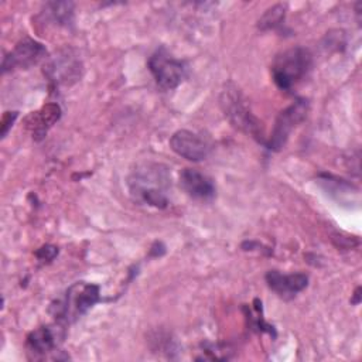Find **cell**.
Returning <instances> with one entry per match:
<instances>
[{
    "mask_svg": "<svg viewBox=\"0 0 362 362\" xmlns=\"http://www.w3.org/2000/svg\"><path fill=\"white\" fill-rule=\"evenodd\" d=\"M59 117H61V107L57 103H47L38 112L31 113L25 122H27V127L33 133V137L42 139L47 130L55 122H58Z\"/></svg>",
    "mask_w": 362,
    "mask_h": 362,
    "instance_id": "cell-12",
    "label": "cell"
},
{
    "mask_svg": "<svg viewBox=\"0 0 362 362\" xmlns=\"http://www.w3.org/2000/svg\"><path fill=\"white\" fill-rule=\"evenodd\" d=\"M171 150L189 161L205 160L211 151L209 143L197 133L189 130H178L170 139Z\"/></svg>",
    "mask_w": 362,
    "mask_h": 362,
    "instance_id": "cell-9",
    "label": "cell"
},
{
    "mask_svg": "<svg viewBox=\"0 0 362 362\" xmlns=\"http://www.w3.org/2000/svg\"><path fill=\"white\" fill-rule=\"evenodd\" d=\"M82 62L72 48L58 52L45 66V74L55 85H72L82 76Z\"/></svg>",
    "mask_w": 362,
    "mask_h": 362,
    "instance_id": "cell-7",
    "label": "cell"
},
{
    "mask_svg": "<svg viewBox=\"0 0 362 362\" xmlns=\"http://www.w3.org/2000/svg\"><path fill=\"white\" fill-rule=\"evenodd\" d=\"M25 345L28 355L34 359H40L55 349L57 335L49 327H41L28 334Z\"/></svg>",
    "mask_w": 362,
    "mask_h": 362,
    "instance_id": "cell-13",
    "label": "cell"
},
{
    "mask_svg": "<svg viewBox=\"0 0 362 362\" xmlns=\"http://www.w3.org/2000/svg\"><path fill=\"white\" fill-rule=\"evenodd\" d=\"M221 106L229 122L239 130L264 143L262 123L255 117L246 105L242 92L233 83H228L221 93Z\"/></svg>",
    "mask_w": 362,
    "mask_h": 362,
    "instance_id": "cell-3",
    "label": "cell"
},
{
    "mask_svg": "<svg viewBox=\"0 0 362 362\" xmlns=\"http://www.w3.org/2000/svg\"><path fill=\"white\" fill-rule=\"evenodd\" d=\"M284 11L286 7L283 4H276L273 7H270L259 20V28L262 30H270L274 28L276 25H279L281 23V20L284 18Z\"/></svg>",
    "mask_w": 362,
    "mask_h": 362,
    "instance_id": "cell-15",
    "label": "cell"
},
{
    "mask_svg": "<svg viewBox=\"0 0 362 362\" xmlns=\"http://www.w3.org/2000/svg\"><path fill=\"white\" fill-rule=\"evenodd\" d=\"M170 185L167 167L156 163H144L133 170L129 178V187L133 195L144 204L163 209L168 205L165 191Z\"/></svg>",
    "mask_w": 362,
    "mask_h": 362,
    "instance_id": "cell-1",
    "label": "cell"
},
{
    "mask_svg": "<svg viewBox=\"0 0 362 362\" xmlns=\"http://www.w3.org/2000/svg\"><path fill=\"white\" fill-rule=\"evenodd\" d=\"M148 69L153 74L157 85L163 89L177 88L185 76V65L175 59L164 48L157 49L148 59Z\"/></svg>",
    "mask_w": 362,
    "mask_h": 362,
    "instance_id": "cell-5",
    "label": "cell"
},
{
    "mask_svg": "<svg viewBox=\"0 0 362 362\" xmlns=\"http://www.w3.org/2000/svg\"><path fill=\"white\" fill-rule=\"evenodd\" d=\"M361 287H356V290H355V293H354V300H351V303L352 304H358L359 303V298H361Z\"/></svg>",
    "mask_w": 362,
    "mask_h": 362,
    "instance_id": "cell-18",
    "label": "cell"
},
{
    "mask_svg": "<svg viewBox=\"0 0 362 362\" xmlns=\"http://www.w3.org/2000/svg\"><path fill=\"white\" fill-rule=\"evenodd\" d=\"M57 255H58V247L52 245H44L35 252V256L40 262H51Z\"/></svg>",
    "mask_w": 362,
    "mask_h": 362,
    "instance_id": "cell-16",
    "label": "cell"
},
{
    "mask_svg": "<svg viewBox=\"0 0 362 362\" xmlns=\"http://www.w3.org/2000/svg\"><path fill=\"white\" fill-rule=\"evenodd\" d=\"M47 55V51L44 45L35 40L24 38L14 47L13 51H10L1 64L3 72L11 71V69H27L33 65H37L41 59H44Z\"/></svg>",
    "mask_w": 362,
    "mask_h": 362,
    "instance_id": "cell-8",
    "label": "cell"
},
{
    "mask_svg": "<svg viewBox=\"0 0 362 362\" xmlns=\"http://www.w3.org/2000/svg\"><path fill=\"white\" fill-rule=\"evenodd\" d=\"M266 281L270 290H273L279 297L290 300L307 287L308 277L303 273L281 274L277 270H270L266 274Z\"/></svg>",
    "mask_w": 362,
    "mask_h": 362,
    "instance_id": "cell-10",
    "label": "cell"
},
{
    "mask_svg": "<svg viewBox=\"0 0 362 362\" xmlns=\"http://www.w3.org/2000/svg\"><path fill=\"white\" fill-rule=\"evenodd\" d=\"M307 112H308V102L305 99H298L293 105L281 110L279 117L276 119L274 129L272 132L269 141H266V146L274 151L280 150L286 144L291 130L305 119Z\"/></svg>",
    "mask_w": 362,
    "mask_h": 362,
    "instance_id": "cell-6",
    "label": "cell"
},
{
    "mask_svg": "<svg viewBox=\"0 0 362 362\" xmlns=\"http://www.w3.org/2000/svg\"><path fill=\"white\" fill-rule=\"evenodd\" d=\"M17 117V112H6L1 117V137H4L8 132V129L13 126L14 120Z\"/></svg>",
    "mask_w": 362,
    "mask_h": 362,
    "instance_id": "cell-17",
    "label": "cell"
},
{
    "mask_svg": "<svg viewBox=\"0 0 362 362\" xmlns=\"http://www.w3.org/2000/svg\"><path fill=\"white\" fill-rule=\"evenodd\" d=\"M99 300V287L96 284L76 283L66 291L64 300L57 301V305H54V315L59 321L69 322L85 314Z\"/></svg>",
    "mask_w": 362,
    "mask_h": 362,
    "instance_id": "cell-4",
    "label": "cell"
},
{
    "mask_svg": "<svg viewBox=\"0 0 362 362\" xmlns=\"http://www.w3.org/2000/svg\"><path fill=\"white\" fill-rule=\"evenodd\" d=\"M313 55L304 47H293L280 52L272 64V78L279 89L291 90L310 72Z\"/></svg>",
    "mask_w": 362,
    "mask_h": 362,
    "instance_id": "cell-2",
    "label": "cell"
},
{
    "mask_svg": "<svg viewBox=\"0 0 362 362\" xmlns=\"http://www.w3.org/2000/svg\"><path fill=\"white\" fill-rule=\"evenodd\" d=\"M47 10L54 23L68 25L74 17V4L71 1H51L47 3Z\"/></svg>",
    "mask_w": 362,
    "mask_h": 362,
    "instance_id": "cell-14",
    "label": "cell"
},
{
    "mask_svg": "<svg viewBox=\"0 0 362 362\" xmlns=\"http://www.w3.org/2000/svg\"><path fill=\"white\" fill-rule=\"evenodd\" d=\"M180 187L192 198L209 199L215 195L212 180L194 168H184L180 173Z\"/></svg>",
    "mask_w": 362,
    "mask_h": 362,
    "instance_id": "cell-11",
    "label": "cell"
}]
</instances>
